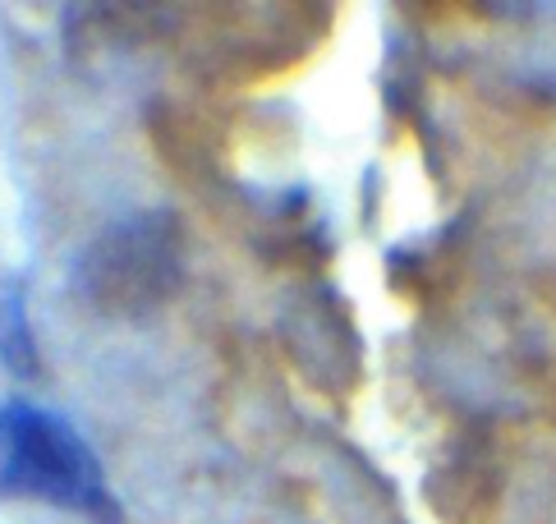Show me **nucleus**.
<instances>
[{"label": "nucleus", "mask_w": 556, "mask_h": 524, "mask_svg": "<svg viewBox=\"0 0 556 524\" xmlns=\"http://www.w3.org/2000/svg\"><path fill=\"white\" fill-rule=\"evenodd\" d=\"M0 497L47 501L92 524H125L102 460L61 414L33 400L0 406Z\"/></svg>", "instance_id": "1"}, {"label": "nucleus", "mask_w": 556, "mask_h": 524, "mask_svg": "<svg viewBox=\"0 0 556 524\" xmlns=\"http://www.w3.org/2000/svg\"><path fill=\"white\" fill-rule=\"evenodd\" d=\"M0 359L24 377L37 373V340H33V322H28V299H24L18 276H5V272H0Z\"/></svg>", "instance_id": "3"}, {"label": "nucleus", "mask_w": 556, "mask_h": 524, "mask_svg": "<svg viewBox=\"0 0 556 524\" xmlns=\"http://www.w3.org/2000/svg\"><path fill=\"white\" fill-rule=\"evenodd\" d=\"M189 235L175 212H129L111 221L74 262V290L102 317H148L185 286Z\"/></svg>", "instance_id": "2"}]
</instances>
